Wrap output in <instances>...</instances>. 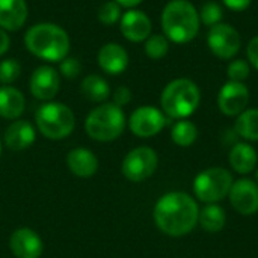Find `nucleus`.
<instances>
[{
	"mask_svg": "<svg viewBox=\"0 0 258 258\" xmlns=\"http://www.w3.org/2000/svg\"><path fill=\"white\" fill-rule=\"evenodd\" d=\"M200 218L197 201L183 192L163 195L154 207V221L160 231L171 237H181L190 233Z\"/></svg>",
	"mask_w": 258,
	"mask_h": 258,
	"instance_id": "obj_1",
	"label": "nucleus"
},
{
	"mask_svg": "<svg viewBox=\"0 0 258 258\" xmlns=\"http://www.w3.org/2000/svg\"><path fill=\"white\" fill-rule=\"evenodd\" d=\"M26 48L41 60L60 62L70 53L71 41L65 29L54 23H38L24 33Z\"/></svg>",
	"mask_w": 258,
	"mask_h": 258,
	"instance_id": "obj_2",
	"label": "nucleus"
},
{
	"mask_svg": "<svg viewBox=\"0 0 258 258\" xmlns=\"http://www.w3.org/2000/svg\"><path fill=\"white\" fill-rule=\"evenodd\" d=\"M160 23L163 35L169 41L186 44L197 38L201 21L194 3L189 0H171L162 11Z\"/></svg>",
	"mask_w": 258,
	"mask_h": 258,
	"instance_id": "obj_3",
	"label": "nucleus"
},
{
	"mask_svg": "<svg viewBox=\"0 0 258 258\" xmlns=\"http://www.w3.org/2000/svg\"><path fill=\"white\" fill-rule=\"evenodd\" d=\"M201 92L190 79L180 77L171 80L162 91L160 104L163 113L174 119H186L200 107Z\"/></svg>",
	"mask_w": 258,
	"mask_h": 258,
	"instance_id": "obj_4",
	"label": "nucleus"
},
{
	"mask_svg": "<svg viewBox=\"0 0 258 258\" xmlns=\"http://www.w3.org/2000/svg\"><path fill=\"white\" fill-rule=\"evenodd\" d=\"M89 138L100 142H110L119 138L125 128V115L113 103H103L91 110L85 122Z\"/></svg>",
	"mask_w": 258,
	"mask_h": 258,
	"instance_id": "obj_5",
	"label": "nucleus"
},
{
	"mask_svg": "<svg viewBox=\"0 0 258 258\" xmlns=\"http://www.w3.org/2000/svg\"><path fill=\"white\" fill-rule=\"evenodd\" d=\"M38 130L48 139H63L67 138L76 125V118L73 110L63 103L47 101L38 107L35 113Z\"/></svg>",
	"mask_w": 258,
	"mask_h": 258,
	"instance_id": "obj_6",
	"label": "nucleus"
},
{
	"mask_svg": "<svg viewBox=\"0 0 258 258\" xmlns=\"http://www.w3.org/2000/svg\"><path fill=\"white\" fill-rule=\"evenodd\" d=\"M233 175L224 168H209L197 175L194 190L200 201L215 204L224 200L233 186Z\"/></svg>",
	"mask_w": 258,
	"mask_h": 258,
	"instance_id": "obj_7",
	"label": "nucleus"
},
{
	"mask_svg": "<svg viewBox=\"0 0 258 258\" xmlns=\"http://www.w3.org/2000/svg\"><path fill=\"white\" fill-rule=\"evenodd\" d=\"M207 45L216 57L230 60L240 51L242 38L237 29L227 23H219L210 27L207 33Z\"/></svg>",
	"mask_w": 258,
	"mask_h": 258,
	"instance_id": "obj_8",
	"label": "nucleus"
},
{
	"mask_svg": "<svg viewBox=\"0 0 258 258\" xmlns=\"http://www.w3.org/2000/svg\"><path fill=\"white\" fill-rule=\"evenodd\" d=\"M157 168V154L150 147L132 150L122 162V174L130 181H144L150 178Z\"/></svg>",
	"mask_w": 258,
	"mask_h": 258,
	"instance_id": "obj_9",
	"label": "nucleus"
},
{
	"mask_svg": "<svg viewBox=\"0 0 258 258\" xmlns=\"http://www.w3.org/2000/svg\"><path fill=\"white\" fill-rule=\"evenodd\" d=\"M165 124H166L165 113L154 106L138 107L128 119L130 130L133 132V135H136L139 138L156 136L157 133L162 132Z\"/></svg>",
	"mask_w": 258,
	"mask_h": 258,
	"instance_id": "obj_10",
	"label": "nucleus"
},
{
	"mask_svg": "<svg viewBox=\"0 0 258 258\" xmlns=\"http://www.w3.org/2000/svg\"><path fill=\"white\" fill-rule=\"evenodd\" d=\"M249 103V89L245 83L228 80L218 94L219 110L227 116H239Z\"/></svg>",
	"mask_w": 258,
	"mask_h": 258,
	"instance_id": "obj_11",
	"label": "nucleus"
},
{
	"mask_svg": "<svg viewBox=\"0 0 258 258\" xmlns=\"http://www.w3.org/2000/svg\"><path fill=\"white\" fill-rule=\"evenodd\" d=\"M29 88L35 98L41 101H50L60 89V74L50 65H41L32 73Z\"/></svg>",
	"mask_w": 258,
	"mask_h": 258,
	"instance_id": "obj_12",
	"label": "nucleus"
},
{
	"mask_svg": "<svg viewBox=\"0 0 258 258\" xmlns=\"http://www.w3.org/2000/svg\"><path fill=\"white\" fill-rule=\"evenodd\" d=\"M230 203L240 215L251 216L258 212V184L249 178L233 183L230 189Z\"/></svg>",
	"mask_w": 258,
	"mask_h": 258,
	"instance_id": "obj_13",
	"label": "nucleus"
},
{
	"mask_svg": "<svg viewBox=\"0 0 258 258\" xmlns=\"http://www.w3.org/2000/svg\"><path fill=\"white\" fill-rule=\"evenodd\" d=\"M119 30L130 42H144L153 30L150 17L139 9H128L119 20Z\"/></svg>",
	"mask_w": 258,
	"mask_h": 258,
	"instance_id": "obj_14",
	"label": "nucleus"
},
{
	"mask_svg": "<svg viewBox=\"0 0 258 258\" xmlns=\"http://www.w3.org/2000/svg\"><path fill=\"white\" fill-rule=\"evenodd\" d=\"M97 62L106 74L118 76L128 67V53L121 44L107 42L98 50Z\"/></svg>",
	"mask_w": 258,
	"mask_h": 258,
	"instance_id": "obj_15",
	"label": "nucleus"
},
{
	"mask_svg": "<svg viewBox=\"0 0 258 258\" xmlns=\"http://www.w3.org/2000/svg\"><path fill=\"white\" fill-rule=\"evenodd\" d=\"M9 246L17 258H39L42 252V242L39 236L30 228H20L14 231L9 240Z\"/></svg>",
	"mask_w": 258,
	"mask_h": 258,
	"instance_id": "obj_16",
	"label": "nucleus"
},
{
	"mask_svg": "<svg viewBox=\"0 0 258 258\" xmlns=\"http://www.w3.org/2000/svg\"><path fill=\"white\" fill-rule=\"evenodd\" d=\"M29 15L26 0H0V27L6 32L20 30Z\"/></svg>",
	"mask_w": 258,
	"mask_h": 258,
	"instance_id": "obj_17",
	"label": "nucleus"
},
{
	"mask_svg": "<svg viewBox=\"0 0 258 258\" xmlns=\"http://www.w3.org/2000/svg\"><path fill=\"white\" fill-rule=\"evenodd\" d=\"M35 141V128L29 121L18 119L12 122L5 132V142L9 150L21 151L30 147Z\"/></svg>",
	"mask_w": 258,
	"mask_h": 258,
	"instance_id": "obj_18",
	"label": "nucleus"
},
{
	"mask_svg": "<svg viewBox=\"0 0 258 258\" xmlns=\"http://www.w3.org/2000/svg\"><path fill=\"white\" fill-rule=\"evenodd\" d=\"M67 163L70 171L82 178L92 177L98 169V160L97 156L89 151L88 148H76L68 153Z\"/></svg>",
	"mask_w": 258,
	"mask_h": 258,
	"instance_id": "obj_19",
	"label": "nucleus"
},
{
	"mask_svg": "<svg viewBox=\"0 0 258 258\" xmlns=\"http://www.w3.org/2000/svg\"><path fill=\"white\" fill-rule=\"evenodd\" d=\"M26 100L20 89L6 85L0 86V116L5 119H17L24 112Z\"/></svg>",
	"mask_w": 258,
	"mask_h": 258,
	"instance_id": "obj_20",
	"label": "nucleus"
},
{
	"mask_svg": "<svg viewBox=\"0 0 258 258\" xmlns=\"http://www.w3.org/2000/svg\"><path fill=\"white\" fill-rule=\"evenodd\" d=\"M257 153L252 145L246 142L236 144L230 153V165L239 174H249L257 166Z\"/></svg>",
	"mask_w": 258,
	"mask_h": 258,
	"instance_id": "obj_21",
	"label": "nucleus"
},
{
	"mask_svg": "<svg viewBox=\"0 0 258 258\" xmlns=\"http://www.w3.org/2000/svg\"><path fill=\"white\" fill-rule=\"evenodd\" d=\"M80 92L85 98H88L92 103H101L104 100H107L109 94H110V86L106 82V79H103L98 74H89L86 76L82 83H80Z\"/></svg>",
	"mask_w": 258,
	"mask_h": 258,
	"instance_id": "obj_22",
	"label": "nucleus"
},
{
	"mask_svg": "<svg viewBox=\"0 0 258 258\" xmlns=\"http://www.w3.org/2000/svg\"><path fill=\"white\" fill-rule=\"evenodd\" d=\"M227 215L221 206L209 204L200 212L198 222L207 233H219L225 227Z\"/></svg>",
	"mask_w": 258,
	"mask_h": 258,
	"instance_id": "obj_23",
	"label": "nucleus"
},
{
	"mask_svg": "<svg viewBox=\"0 0 258 258\" xmlns=\"http://www.w3.org/2000/svg\"><path fill=\"white\" fill-rule=\"evenodd\" d=\"M234 130L245 141H258V109L243 110L236 119Z\"/></svg>",
	"mask_w": 258,
	"mask_h": 258,
	"instance_id": "obj_24",
	"label": "nucleus"
},
{
	"mask_svg": "<svg viewBox=\"0 0 258 258\" xmlns=\"http://www.w3.org/2000/svg\"><path fill=\"white\" fill-rule=\"evenodd\" d=\"M171 138L178 147H189L198 138V128L192 121L180 119L171 130Z\"/></svg>",
	"mask_w": 258,
	"mask_h": 258,
	"instance_id": "obj_25",
	"label": "nucleus"
},
{
	"mask_svg": "<svg viewBox=\"0 0 258 258\" xmlns=\"http://www.w3.org/2000/svg\"><path fill=\"white\" fill-rule=\"evenodd\" d=\"M144 42H145L144 45L145 54L153 60L163 59L169 51V39L163 33H156V35L151 33Z\"/></svg>",
	"mask_w": 258,
	"mask_h": 258,
	"instance_id": "obj_26",
	"label": "nucleus"
},
{
	"mask_svg": "<svg viewBox=\"0 0 258 258\" xmlns=\"http://www.w3.org/2000/svg\"><path fill=\"white\" fill-rule=\"evenodd\" d=\"M97 17L100 20L101 24L104 26H113L116 23H119L122 12H121V6L115 2V0H107L104 2L97 12Z\"/></svg>",
	"mask_w": 258,
	"mask_h": 258,
	"instance_id": "obj_27",
	"label": "nucleus"
},
{
	"mask_svg": "<svg viewBox=\"0 0 258 258\" xmlns=\"http://www.w3.org/2000/svg\"><path fill=\"white\" fill-rule=\"evenodd\" d=\"M200 21L209 27H213L219 23H222V6L216 2H206L200 9Z\"/></svg>",
	"mask_w": 258,
	"mask_h": 258,
	"instance_id": "obj_28",
	"label": "nucleus"
},
{
	"mask_svg": "<svg viewBox=\"0 0 258 258\" xmlns=\"http://www.w3.org/2000/svg\"><path fill=\"white\" fill-rule=\"evenodd\" d=\"M21 74V65L17 59L8 57L0 62V83L3 86L14 83Z\"/></svg>",
	"mask_w": 258,
	"mask_h": 258,
	"instance_id": "obj_29",
	"label": "nucleus"
},
{
	"mask_svg": "<svg viewBox=\"0 0 258 258\" xmlns=\"http://www.w3.org/2000/svg\"><path fill=\"white\" fill-rule=\"evenodd\" d=\"M249 74H251V65L243 59H233L227 68V76L231 82L243 83L249 77Z\"/></svg>",
	"mask_w": 258,
	"mask_h": 258,
	"instance_id": "obj_30",
	"label": "nucleus"
},
{
	"mask_svg": "<svg viewBox=\"0 0 258 258\" xmlns=\"http://www.w3.org/2000/svg\"><path fill=\"white\" fill-rule=\"evenodd\" d=\"M82 71V63L77 57L67 56L59 62V74H62L65 79H76Z\"/></svg>",
	"mask_w": 258,
	"mask_h": 258,
	"instance_id": "obj_31",
	"label": "nucleus"
},
{
	"mask_svg": "<svg viewBox=\"0 0 258 258\" xmlns=\"http://www.w3.org/2000/svg\"><path fill=\"white\" fill-rule=\"evenodd\" d=\"M132 101V91L127 86H118L113 92V104L122 107Z\"/></svg>",
	"mask_w": 258,
	"mask_h": 258,
	"instance_id": "obj_32",
	"label": "nucleus"
},
{
	"mask_svg": "<svg viewBox=\"0 0 258 258\" xmlns=\"http://www.w3.org/2000/svg\"><path fill=\"white\" fill-rule=\"evenodd\" d=\"M246 56H248L249 65L258 71V35L249 41L248 48H246Z\"/></svg>",
	"mask_w": 258,
	"mask_h": 258,
	"instance_id": "obj_33",
	"label": "nucleus"
},
{
	"mask_svg": "<svg viewBox=\"0 0 258 258\" xmlns=\"http://www.w3.org/2000/svg\"><path fill=\"white\" fill-rule=\"evenodd\" d=\"M222 3L231 9V11H236V12H242L245 9L249 8V5L252 3V0H222Z\"/></svg>",
	"mask_w": 258,
	"mask_h": 258,
	"instance_id": "obj_34",
	"label": "nucleus"
},
{
	"mask_svg": "<svg viewBox=\"0 0 258 258\" xmlns=\"http://www.w3.org/2000/svg\"><path fill=\"white\" fill-rule=\"evenodd\" d=\"M9 45H11V38L8 32L0 27V56H3L9 50Z\"/></svg>",
	"mask_w": 258,
	"mask_h": 258,
	"instance_id": "obj_35",
	"label": "nucleus"
},
{
	"mask_svg": "<svg viewBox=\"0 0 258 258\" xmlns=\"http://www.w3.org/2000/svg\"><path fill=\"white\" fill-rule=\"evenodd\" d=\"M121 8H127V9H135L138 5H141L144 0H115Z\"/></svg>",
	"mask_w": 258,
	"mask_h": 258,
	"instance_id": "obj_36",
	"label": "nucleus"
},
{
	"mask_svg": "<svg viewBox=\"0 0 258 258\" xmlns=\"http://www.w3.org/2000/svg\"><path fill=\"white\" fill-rule=\"evenodd\" d=\"M0 154H2V144H0Z\"/></svg>",
	"mask_w": 258,
	"mask_h": 258,
	"instance_id": "obj_37",
	"label": "nucleus"
},
{
	"mask_svg": "<svg viewBox=\"0 0 258 258\" xmlns=\"http://www.w3.org/2000/svg\"><path fill=\"white\" fill-rule=\"evenodd\" d=\"M257 180H258V171H257Z\"/></svg>",
	"mask_w": 258,
	"mask_h": 258,
	"instance_id": "obj_38",
	"label": "nucleus"
}]
</instances>
